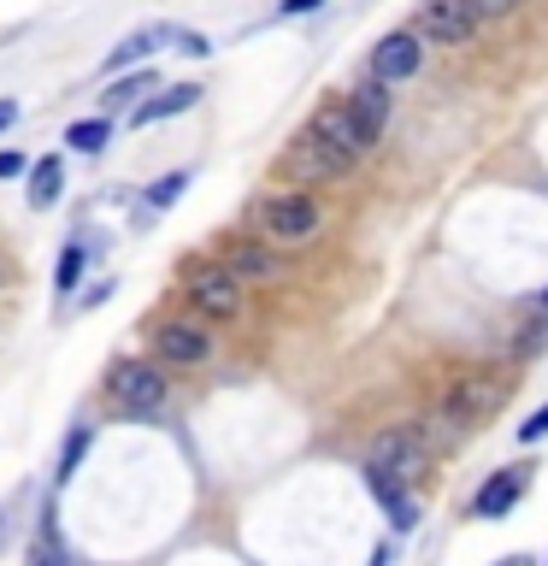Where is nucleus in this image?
Segmentation results:
<instances>
[{
	"label": "nucleus",
	"mask_w": 548,
	"mask_h": 566,
	"mask_svg": "<svg viewBox=\"0 0 548 566\" xmlns=\"http://www.w3.org/2000/svg\"><path fill=\"white\" fill-rule=\"evenodd\" d=\"M495 401H502V389L484 371H466V378H454V389L442 396L436 413L424 419V437H466L472 424H484L495 413Z\"/></svg>",
	"instance_id": "f257e3e1"
},
{
	"label": "nucleus",
	"mask_w": 548,
	"mask_h": 566,
	"mask_svg": "<svg viewBox=\"0 0 548 566\" xmlns=\"http://www.w3.org/2000/svg\"><path fill=\"white\" fill-rule=\"evenodd\" d=\"M106 396H113L118 413L154 419V413H166V401H171V378L154 360H118L106 371Z\"/></svg>",
	"instance_id": "f03ea898"
},
{
	"label": "nucleus",
	"mask_w": 548,
	"mask_h": 566,
	"mask_svg": "<svg viewBox=\"0 0 548 566\" xmlns=\"http://www.w3.org/2000/svg\"><path fill=\"white\" fill-rule=\"evenodd\" d=\"M318 230H325V207H318L307 189H289V195L260 201V237L272 248H307Z\"/></svg>",
	"instance_id": "7ed1b4c3"
},
{
	"label": "nucleus",
	"mask_w": 548,
	"mask_h": 566,
	"mask_svg": "<svg viewBox=\"0 0 548 566\" xmlns=\"http://www.w3.org/2000/svg\"><path fill=\"white\" fill-rule=\"evenodd\" d=\"M431 467V437H424V424H396V431H378L366 449V472L378 478H396V484H413L424 478Z\"/></svg>",
	"instance_id": "20e7f679"
},
{
	"label": "nucleus",
	"mask_w": 548,
	"mask_h": 566,
	"mask_svg": "<svg viewBox=\"0 0 548 566\" xmlns=\"http://www.w3.org/2000/svg\"><path fill=\"white\" fill-rule=\"evenodd\" d=\"M242 290H247V283L230 272L224 260H189V265H183V295H189L207 318H236V313H242Z\"/></svg>",
	"instance_id": "39448f33"
},
{
	"label": "nucleus",
	"mask_w": 548,
	"mask_h": 566,
	"mask_svg": "<svg viewBox=\"0 0 548 566\" xmlns=\"http://www.w3.org/2000/svg\"><path fill=\"white\" fill-rule=\"evenodd\" d=\"M307 136H313V142H325V148H330L336 159H348V166L371 148V136H366V124H360V113H354V101H348V95L318 106V113L307 118Z\"/></svg>",
	"instance_id": "423d86ee"
},
{
	"label": "nucleus",
	"mask_w": 548,
	"mask_h": 566,
	"mask_svg": "<svg viewBox=\"0 0 548 566\" xmlns=\"http://www.w3.org/2000/svg\"><path fill=\"white\" fill-rule=\"evenodd\" d=\"M342 171H348V159H336L325 142H313L307 130L277 154V177H289V184H301V189H307V184H330V177H342Z\"/></svg>",
	"instance_id": "0eeeda50"
},
{
	"label": "nucleus",
	"mask_w": 548,
	"mask_h": 566,
	"mask_svg": "<svg viewBox=\"0 0 548 566\" xmlns=\"http://www.w3.org/2000/svg\"><path fill=\"white\" fill-rule=\"evenodd\" d=\"M477 24H484V18L472 12V0H424L413 30L424 35V42L460 48V42H472V35H477Z\"/></svg>",
	"instance_id": "6e6552de"
},
{
	"label": "nucleus",
	"mask_w": 548,
	"mask_h": 566,
	"mask_svg": "<svg viewBox=\"0 0 548 566\" xmlns=\"http://www.w3.org/2000/svg\"><path fill=\"white\" fill-rule=\"evenodd\" d=\"M148 336H154V354L166 366H201L212 354V331L194 325V318H166V325H154Z\"/></svg>",
	"instance_id": "1a4fd4ad"
},
{
	"label": "nucleus",
	"mask_w": 548,
	"mask_h": 566,
	"mask_svg": "<svg viewBox=\"0 0 548 566\" xmlns=\"http://www.w3.org/2000/svg\"><path fill=\"white\" fill-rule=\"evenodd\" d=\"M419 65H424V35H419V30H389L383 42L371 48V77L389 83V88L407 83Z\"/></svg>",
	"instance_id": "9d476101"
},
{
	"label": "nucleus",
	"mask_w": 548,
	"mask_h": 566,
	"mask_svg": "<svg viewBox=\"0 0 548 566\" xmlns=\"http://www.w3.org/2000/svg\"><path fill=\"white\" fill-rule=\"evenodd\" d=\"M525 484H530V467H502V472H495L484 490H477L472 513H477V520H507L513 502L525 495Z\"/></svg>",
	"instance_id": "9b49d317"
},
{
	"label": "nucleus",
	"mask_w": 548,
	"mask_h": 566,
	"mask_svg": "<svg viewBox=\"0 0 548 566\" xmlns=\"http://www.w3.org/2000/svg\"><path fill=\"white\" fill-rule=\"evenodd\" d=\"M224 265H230V272H236L242 283H272V277L283 272L265 237H236V242L224 248Z\"/></svg>",
	"instance_id": "f8f14e48"
},
{
	"label": "nucleus",
	"mask_w": 548,
	"mask_h": 566,
	"mask_svg": "<svg viewBox=\"0 0 548 566\" xmlns=\"http://www.w3.org/2000/svg\"><path fill=\"white\" fill-rule=\"evenodd\" d=\"M348 101H354V113H360L366 136L378 142V136H383V124H389V106H396V88H389V83H378V77L366 71V77L348 88Z\"/></svg>",
	"instance_id": "ddd939ff"
},
{
	"label": "nucleus",
	"mask_w": 548,
	"mask_h": 566,
	"mask_svg": "<svg viewBox=\"0 0 548 566\" xmlns=\"http://www.w3.org/2000/svg\"><path fill=\"white\" fill-rule=\"evenodd\" d=\"M366 484H371V495L383 502V513H389V525H396V531H413V525H419V502L407 495V484H396V478H378V472H366Z\"/></svg>",
	"instance_id": "4468645a"
},
{
	"label": "nucleus",
	"mask_w": 548,
	"mask_h": 566,
	"mask_svg": "<svg viewBox=\"0 0 548 566\" xmlns=\"http://www.w3.org/2000/svg\"><path fill=\"white\" fill-rule=\"evenodd\" d=\"M194 101H201V88H194V83H171L166 95H154V101L130 106V124H159V118H177V113H189Z\"/></svg>",
	"instance_id": "2eb2a0df"
},
{
	"label": "nucleus",
	"mask_w": 548,
	"mask_h": 566,
	"mask_svg": "<svg viewBox=\"0 0 548 566\" xmlns=\"http://www.w3.org/2000/svg\"><path fill=\"white\" fill-rule=\"evenodd\" d=\"M60 189H65V159H60V154L35 159V171H30V207L48 212L53 201H60Z\"/></svg>",
	"instance_id": "dca6fc26"
},
{
	"label": "nucleus",
	"mask_w": 548,
	"mask_h": 566,
	"mask_svg": "<svg viewBox=\"0 0 548 566\" xmlns=\"http://www.w3.org/2000/svg\"><path fill=\"white\" fill-rule=\"evenodd\" d=\"M159 42H166V30H136V35H124V42L106 53V65H101V71H106V77H113V71H130L136 60H148Z\"/></svg>",
	"instance_id": "f3484780"
},
{
	"label": "nucleus",
	"mask_w": 548,
	"mask_h": 566,
	"mask_svg": "<svg viewBox=\"0 0 548 566\" xmlns=\"http://www.w3.org/2000/svg\"><path fill=\"white\" fill-rule=\"evenodd\" d=\"M24 566H71V560H65V543H60V531H53V525H42V531H35V537H30V548H24Z\"/></svg>",
	"instance_id": "a211bd4d"
},
{
	"label": "nucleus",
	"mask_w": 548,
	"mask_h": 566,
	"mask_svg": "<svg viewBox=\"0 0 548 566\" xmlns=\"http://www.w3.org/2000/svg\"><path fill=\"white\" fill-rule=\"evenodd\" d=\"M65 142H71L77 154H101L106 142H113V118H83V124H71Z\"/></svg>",
	"instance_id": "6ab92c4d"
},
{
	"label": "nucleus",
	"mask_w": 548,
	"mask_h": 566,
	"mask_svg": "<svg viewBox=\"0 0 548 566\" xmlns=\"http://www.w3.org/2000/svg\"><path fill=\"white\" fill-rule=\"evenodd\" d=\"M83 254H88V248H83V242H71L65 254H60V265H53V283H60V295L77 290V277H83Z\"/></svg>",
	"instance_id": "aec40b11"
},
{
	"label": "nucleus",
	"mask_w": 548,
	"mask_h": 566,
	"mask_svg": "<svg viewBox=\"0 0 548 566\" xmlns=\"http://www.w3.org/2000/svg\"><path fill=\"white\" fill-rule=\"evenodd\" d=\"M148 83H154L148 71H130V77H118V83H113V88H106V95H101V101H106V113H113V106H130V101H136V95H141V88H148ZM136 106H141V101H136Z\"/></svg>",
	"instance_id": "412c9836"
},
{
	"label": "nucleus",
	"mask_w": 548,
	"mask_h": 566,
	"mask_svg": "<svg viewBox=\"0 0 548 566\" xmlns=\"http://www.w3.org/2000/svg\"><path fill=\"white\" fill-rule=\"evenodd\" d=\"M189 189V171H171V177H159V184L148 189V207L154 212H166V207H177V195Z\"/></svg>",
	"instance_id": "4be33fe9"
},
{
	"label": "nucleus",
	"mask_w": 548,
	"mask_h": 566,
	"mask_svg": "<svg viewBox=\"0 0 548 566\" xmlns=\"http://www.w3.org/2000/svg\"><path fill=\"white\" fill-rule=\"evenodd\" d=\"M159 30H166V24H159ZM166 42H177V53H189V60H207V53H212V42H207V35H194V30H166Z\"/></svg>",
	"instance_id": "5701e85b"
},
{
	"label": "nucleus",
	"mask_w": 548,
	"mask_h": 566,
	"mask_svg": "<svg viewBox=\"0 0 548 566\" xmlns=\"http://www.w3.org/2000/svg\"><path fill=\"white\" fill-rule=\"evenodd\" d=\"M83 449H88V424H77V431H71V442L60 449V478H71L77 472V460H83Z\"/></svg>",
	"instance_id": "b1692460"
},
{
	"label": "nucleus",
	"mask_w": 548,
	"mask_h": 566,
	"mask_svg": "<svg viewBox=\"0 0 548 566\" xmlns=\"http://www.w3.org/2000/svg\"><path fill=\"white\" fill-rule=\"evenodd\" d=\"M537 437H548V401H542L537 413H530V419L519 424V442H537Z\"/></svg>",
	"instance_id": "393cba45"
},
{
	"label": "nucleus",
	"mask_w": 548,
	"mask_h": 566,
	"mask_svg": "<svg viewBox=\"0 0 548 566\" xmlns=\"http://www.w3.org/2000/svg\"><path fill=\"white\" fill-rule=\"evenodd\" d=\"M307 12H325V0H277V18H307Z\"/></svg>",
	"instance_id": "a878e982"
},
{
	"label": "nucleus",
	"mask_w": 548,
	"mask_h": 566,
	"mask_svg": "<svg viewBox=\"0 0 548 566\" xmlns=\"http://www.w3.org/2000/svg\"><path fill=\"white\" fill-rule=\"evenodd\" d=\"M18 171H35V166L18 148H0V177H18Z\"/></svg>",
	"instance_id": "bb28decb"
},
{
	"label": "nucleus",
	"mask_w": 548,
	"mask_h": 566,
	"mask_svg": "<svg viewBox=\"0 0 548 566\" xmlns=\"http://www.w3.org/2000/svg\"><path fill=\"white\" fill-rule=\"evenodd\" d=\"M513 7H519V0H472V12H477V18H507Z\"/></svg>",
	"instance_id": "cd10ccee"
},
{
	"label": "nucleus",
	"mask_w": 548,
	"mask_h": 566,
	"mask_svg": "<svg viewBox=\"0 0 548 566\" xmlns=\"http://www.w3.org/2000/svg\"><path fill=\"white\" fill-rule=\"evenodd\" d=\"M18 124V101H0V130H12Z\"/></svg>",
	"instance_id": "c85d7f7f"
},
{
	"label": "nucleus",
	"mask_w": 548,
	"mask_h": 566,
	"mask_svg": "<svg viewBox=\"0 0 548 566\" xmlns=\"http://www.w3.org/2000/svg\"><path fill=\"white\" fill-rule=\"evenodd\" d=\"M495 566H537L530 555H507V560H495Z\"/></svg>",
	"instance_id": "c756f323"
},
{
	"label": "nucleus",
	"mask_w": 548,
	"mask_h": 566,
	"mask_svg": "<svg viewBox=\"0 0 548 566\" xmlns=\"http://www.w3.org/2000/svg\"><path fill=\"white\" fill-rule=\"evenodd\" d=\"M371 566H389V548H378V555H371Z\"/></svg>",
	"instance_id": "7c9ffc66"
},
{
	"label": "nucleus",
	"mask_w": 548,
	"mask_h": 566,
	"mask_svg": "<svg viewBox=\"0 0 548 566\" xmlns=\"http://www.w3.org/2000/svg\"><path fill=\"white\" fill-rule=\"evenodd\" d=\"M542 307H548V290H542Z\"/></svg>",
	"instance_id": "2f4dec72"
}]
</instances>
